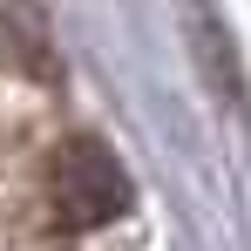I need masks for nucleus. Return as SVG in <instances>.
<instances>
[{"label": "nucleus", "mask_w": 251, "mask_h": 251, "mask_svg": "<svg viewBox=\"0 0 251 251\" xmlns=\"http://www.w3.org/2000/svg\"><path fill=\"white\" fill-rule=\"evenodd\" d=\"M61 204H68V217H82V224L116 217L129 204V183H123V170H116V156L102 143H68L61 150Z\"/></svg>", "instance_id": "nucleus-1"}]
</instances>
